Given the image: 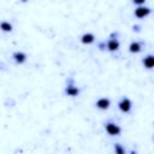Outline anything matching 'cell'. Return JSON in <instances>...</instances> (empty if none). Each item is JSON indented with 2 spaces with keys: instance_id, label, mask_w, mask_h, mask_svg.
Returning a JSON list of instances; mask_svg holds the SVG:
<instances>
[{
  "instance_id": "2",
  "label": "cell",
  "mask_w": 154,
  "mask_h": 154,
  "mask_svg": "<svg viewBox=\"0 0 154 154\" xmlns=\"http://www.w3.org/2000/svg\"><path fill=\"white\" fill-rule=\"evenodd\" d=\"M149 13H150V8L149 7H146V6H138L135 10V16L137 18H143V17L148 16Z\"/></svg>"
},
{
  "instance_id": "12",
  "label": "cell",
  "mask_w": 154,
  "mask_h": 154,
  "mask_svg": "<svg viewBox=\"0 0 154 154\" xmlns=\"http://www.w3.org/2000/svg\"><path fill=\"white\" fill-rule=\"evenodd\" d=\"M114 152H116V154H125V149L119 143H116L114 144Z\"/></svg>"
},
{
  "instance_id": "13",
  "label": "cell",
  "mask_w": 154,
  "mask_h": 154,
  "mask_svg": "<svg viewBox=\"0 0 154 154\" xmlns=\"http://www.w3.org/2000/svg\"><path fill=\"white\" fill-rule=\"evenodd\" d=\"M134 4H137V5L142 6L144 4V0H134Z\"/></svg>"
},
{
  "instance_id": "9",
  "label": "cell",
  "mask_w": 154,
  "mask_h": 154,
  "mask_svg": "<svg viewBox=\"0 0 154 154\" xmlns=\"http://www.w3.org/2000/svg\"><path fill=\"white\" fill-rule=\"evenodd\" d=\"M143 64H144V66H146L147 69H152L153 65H154V58H153V55L146 57V58L143 59Z\"/></svg>"
},
{
  "instance_id": "8",
  "label": "cell",
  "mask_w": 154,
  "mask_h": 154,
  "mask_svg": "<svg viewBox=\"0 0 154 154\" xmlns=\"http://www.w3.org/2000/svg\"><path fill=\"white\" fill-rule=\"evenodd\" d=\"M13 59L16 60V63L23 64V63L26 60V55H25L23 52H16V53L13 54Z\"/></svg>"
},
{
  "instance_id": "11",
  "label": "cell",
  "mask_w": 154,
  "mask_h": 154,
  "mask_svg": "<svg viewBox=\"0 0 154 154\" xmlns=\"http://www.w3.org/2000/svg\"><path fill=\"white\" fill-rule=\"evenodd\" d=\"M0 29H1L2 31L8 32V31L12 30V25H11L8 22H1V23H0Z\"/></svg>"
},
{
  "instance_id": "7",
  "label": "cell",
  "mask_w": 154,
  "mask_h": 154,
  "mask_svg": "<svg viewBox=\"0 0 154 154\" xmlns=\"http://www.w3.org/2000/svg\"><path fill=\"white\" fill-rule=\"evenodd\" d=\"M94 38H95V36H94L93 34L87 32V34H84V35L81 37V41H82V43H84V45H89V43L94 42Z\"/></svg>"
},
{
  "instance_id": "10",
  "label": "cell",
  "mask_w": 154,
  "mask_h": 154,
  "mask_svg": "<svg viewBox=\"0 0 154 154\" xmlns=\"http://www.w3.org/2000/svg\"><path fill=\"white\" fill-rule=\"evenodd\" d=\"M129 51L131 53H137L141 51V43L140 42H132L130 46H129Z\"/></svg>"
},
{
  "instance_id": "1",
  "label": "cell",
  "mask_w": 154,
  "mask_h": 154,
  "mask_svg": "<svg viewBox=\"0 0 154 154\" xmlns=\"http://www.w3.org/2000/svg\"><path fill=\"white\" fill-rule=\"evenodd\" d=\"M105 129H106V131H107L111 136H116V135H119V134H120V128H119V125H117V124H114V123H107V124L105 125Z\"/></svg>"
},
{
  "instance_id": "6",
  "label": "cell",
  "mask_w": 154,
  "mask_h": 154,
  "mask_svg": "<svg viewBox=\"0 0 154 154\" xmlns=\"http://www.w3.org/2000/svg\"><path fill=\"white\" fill-rule=\"evenodd\" d=\"M65 93L69 95V96H77L78 93H79V89L75 85H67L66 89H65Z\"/></svg>"
},
{
  "instance_id": "4",
  "label": "cell",
  "mask_w": 154,
  "mask_h": 154,
  "mask_svg": "<svg viewBox=\"0 0 154 154\" xmlns=\"http://www.w3.org/2000/svg\"><path fill=\"white\" fill-rule=\"evenodd\" d=\"M109 105H111V101L106 97H101L96 101V107L100 109H107L109 107Z\"/></svg>"
},
{
  "instance_id": "3",
  "label": "cell",
  "mask_w": 154,
  "mask_h": 154,
  "mask_svg": "<svg viewBox=\"0 0 154 154\" xmlns=\"http://www.w3.org/2000/svg\"><path fill=\"white\" fill-rule=\"evenodd\" d=\"M118 106H119V109H120L122 112L128 113V112L130 111V108H131V101H130L128 97H123Z\"/></svg>"
},
{
  "instance_id": "5",
  "label": "cell",
  "mask_w": 154,
  "mask_h": 154,
  "mask_svg": "<svg viewBox=\"0 0 154 154\" xmlns=\"http://www.w3.org/2000/svg\"><path fill=\"white\" fill-rule=\"evenodd\" d=\"M118 48H119V41H118L117 38H111V40H108V42H107V49H108V51L113 52V51H117Z\"/></svg>"
}]
</instances>
